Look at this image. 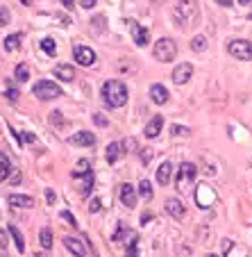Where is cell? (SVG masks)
Returning a JSON list of instances; mask_svg holds the SVG:
<instances>
[{
    "label": "cell",
    "instance_id": "30",
    "mask_svg": "<svg viewBox=\"0 0 252 257\" xmlns=\"http://www.w3.org/2000/svg\"><path fill=\"white\" fill-rule=\"evenodd\" d=\"M127 257H139V237L132 234L130 246H127Z\"/></svg>",
    "mask_w": 252,
    "mask_h": 257
},
{
    "label": "cell",
    "instance_id": "47",
    "mask_svg": "<svg viewBox=\"0 0 252 257\" xmlns=\"http://www.w3.org/2000/svg\"><path fill=\"white\" fill-rule=\"evenodd\" d=\"M21 3H23V5H32V0H21Z\"/></svg>",
    "mask_w": 252,
    "mask_h": 257
},
{
    "label": "cell",
    "instance_id": "34",
    "mask_svg": "<svg viewBox=\"0 0 252 257\" xmlns=\"http://www.w3.org/2000/svg\"><path fill=\"white\" fill-rule=\"evenodd\" d=\"M100 207H102V200H100V198H93L91 205H89V212L96 214V212H100Z\"/></svg>",
    "mask_w": 252,
    "mask_h": 257
},
{
    "label": "cell",
    "instance_id": "31",
    "mask_svg": "<svg viewBox=\"0 0 252 257\" xmlns=\"http://www.w3.org/2000/svg\"><path fill=\"white\" fill-rule=\"evenodd\" d=\"M87 171H91V162H89V160H80L78 164H75L73 175H78V173H87Z\"/></svg>",
    "mask_w": 252,
    "mask_h": 257
},
{
    "label": "cell",
    "instance_id": "45",
    "mask_svg": "<svg viewBox=\"0 0 252 257\" xmlns=\"http://www.w3.org/2000/svg\"><path fill=\"white\" fill-rule=\"evenodd\" d=\"M216 3H218L220 7H232V3H234V0H216Z\"/></svg>",
    "mask_w": 252,
    "mask_h": 257
},
{
    "label": "cell",
    "instance_id": "36",
    "mask_svg": "<svg viewBox=\"0 0 252 257\" xmlns=\"http://www.w3.org/2000/svg\"><path fill=\"white\" fill-rule=\"evenodd\" d=\"M5 96H7V98H10V100H19V91H16V89H14V87H7Z\"/></svg>",
    "mask_w": 252,
    "mask_h": 257
},
{
    "label": "cell",
    "instance_id": "3",
    "mask_svg": "<svg viewBox=\"0 0 252 257\" xmlns=\"http://www.w3.org/2000/svg\"><path fill=\"white\" fill-rule=\"evenodd\" d=\"M195 175H198V166L191 164V162H182V166L177 171V178H175V189L184 196L191 189V185H193Z\"/></svg>",
    "mask_w": 252,
    "mask_h": 257
},
{
    "label": "cell",
    "instance_id": "8",
    "mask_svg": "<svg viewBox=\"0 0 252 257\" xmlns=\"http://www.w3.org/2000/svg\"><path fill=\"white\" fill-rule=\"evenodd\" d=\"M73 57L80 66H93L96 64V50L89 48V46H75L73 48Z\"/></svg>",
    "mask_w": 252,
    "mask_h": 257
},
{
    "label": "cell",
    "instance_id": "44",
    "mask_svg": "<svg viewBox=\"0 0 252 257\" xmlns=\"http://www.w3.org/2000/svg\"><path fill=\"white\" fill-rule=\"evenodd\" d=\"M59 3H62V5L66 7V10H73V5H75L73 0H59Z\"/></svg>",
    "mask_w": 252,
    "mask_h": 257
},
{
    "label": "cell",
    "instance_id": "41",
    "mask_svg": "<svg viewBox=\"0 0 252 257\" xmlns=\"http://www.w3.org/2000/svg\"><path fill=\"white\" fill-rule=\"evenodd\" d=\"M5 246H7V232L0 228V248H5Z\"/></svg>",
    "mask_w": 252,
    "mask_h": 257
},
{
    "label": "cell",
    "instance_id": "50",
    "mask_svg": "<svg viewBox=\"0 0 252 257\" xmlns=\"http://www.w3.org/2000/svg\"><path fill=\"white\" fill-rule=\"evenodd\" d=\"M250 21H252V16H250Z\"/></svg>",
    "mask_w": 252,
    "mask_h": 257
},
{
    "label": "cell",
    "instance_id": "9",
    "mask_svg": "<svg viewBox=\"0 0 252 257\" xmlns=\"http://www.w3.org/2000/svg\"><path fill=\"white\" fill-rule=\"evenodd\" d=\"M127 25H130V30H132V39H134V44L139 46V48H146L148 41H150V32H148L146 28H141L134 19H127Z\"/></svg>",
    "mask_w": 252,
    "mask_h": 257
},
{
    "label": "cell",
    "instance_id": "33",
    "mask_svg": "<svg viewBox=\"0 0 252 257\" xmlns=\"http://www.w3.org/2000/svg\"><path fill=\"white\" fill-rule=\"evenodd\" d=\"M59 216H62L64 221H66V223H71V225H73V228H75V225H78V221H75V216H73V214H71V212H66V209H64V212L59 214Z\"/></svg>",
    "mask_w": 252,
    "mask_h": 257
},
{
    "label": "cell",
    "instance_id": "11",
    "mask_svg": "<svg viewBox=\"0 0 252 257\" xmlns=\"http://www.w3.org/2000/svg\"><path fill=\"white\" fill-rule=\"evenodd\" d=\"M191 75H193V66H191L189 62H182L177 68L173 71V75H170V80H173V84H177V87H182V84H186L191 80Z\"/></svg>",
    "mask_w": 252,
    "mask_h": 257
},
{
    "label": "cell",
    "instance_id": "20",
    "mask_svg": "<svg viewBox=\"0 0 252 257\" xmlns=\"http://www.w3.org/2000/svg\"><path fill=\"white\" fill-rule=\"evenodd\" d=\"M7 200H10L12 207H19V209H30L34 205V200L30 196H19V194H12Z\"/></svg>",
    "mask_w": 252,
    "mask_h": 257
},
{
    "label": "cell",
    "instance_id": "40",
    "mask_svg": "<svg viewBox=\"0 0 252 257\" xmlns=\"http://www.w3.org/2000/svg\"><path fill=\"white\" fill-rule=\"evenodd\" d=\"M80 5H82L84 10H91V7H96V0H80Z\"/></svg>",
    "mask_w": 252,
    "mask_h": 257
},
{
    "label": "cell",
    "instance_id": "17",
    "mask_svg": "<svg viewBox=\"0 0 252 257\" xmlns=\"http://www.w3.org/2000/svg\"><path fill=\"white\" fill-rule=\"evenodd\" d=\"M161 130H164V118H161L159 114H157L155 118H150V123L146 125V130H143V132H146L148 139H155V137H159V132H161Z\"/></svg>",
    "mask_w": 252,
    "mask_h": 257
},
{
    "label": "cell",
    "instance_id": "1",
    "mask_svg": "<svg viewBox=\"0 0 252 257\" xmlns=\"http://www.w3.org/2000/svg\"><path fill=\"white\" fill-rule=\"evenodd\" d=\"M102 102H105L109 109H118L127 102V87L121 80H107L102 84Z\"/></svg>",
    "mask_w": 252,
    "mask_h": 257
},
{
    "label": "cell",
    "instance_id": "6",
    "mask_svg": "<svg viewBox=\"0 0 252 257\" xmlns=\"http://www.w3.org/2000/svg\"><path fill=\"white\" fill-rule=\"evenodd\" d=\"M227 53L232 57L241 59V62H250L252 59V41L247 39H232L227 44Z\"/></svg>",
    "mask_w": 252,
    "mask_h": 257
},
{
    "label": "cell",
    "instance_id": "48",
    "mask_svg": "<svg viewBox=\"0 0 252 257\" xmlns=\"http://www.w3.org/2000/svg\"><path fill=\"white\" fill-rule=\"evenodd\" d=\"M207 257H218V255H213V252H209V255Z\"/></svg>",
    "mask_w": 252,
    "mask_h": 257
},
{
    "label": "cell",
    "instance_id": "2",
    "mask_svg": "<svg viewBox=\"0 0 252 257\" xmlns=\"http://www.w3.org/2000/svg\"><path fill=\"white\" fill-rule=\"evenodd\" d=\"M173 19L179 28H191L198 21V5H195V0H177L173 7Z\"/></svg>",
    "mask_w": 252,
    "mask_h": 257
},
{
    "label": "cell",
    "instance_id": "18",
    "mask_svg": "<svg viewBox=\"0 0 252 257\" xmlns=\"http://www.w3.org/2000/svg\"><path fill=\"white\" fill-rule=\"evenodd\" d=\"M55 78L62 80V82H73L75 80L73 66H68V64H59V66H55Z\"/></svg>",
    "mask_w": 252,
    "mask_h": 257
},
{
    "label": "cell",
    "instance_id": "24",
    "mask_svg": "<svg viewBox=\"0 0 252 257\" xmlns=\"http://www.w3.org/2000/svg\"><path fill=\"white\" fill-rule=\"evenodd\" d=\"M207 37H202V34H195L193 39H191V50L193 53H204L207 50Z\"/></svg>",
    "mask_w": 252,
    "mask_h": 257
},
{
    "label": "cell",
    "instance_id": "14",
    "mask_svg": "<svg viewBox=\"0 0 252 257\" xmlns=\"http://www.w3.org/2000/svg\"><path fill=\"white\" fill-rule=\"evenodd\" d=\"M150 100L155 102V105H166V102L170 100V93H168V89L164 87V84H159V82H155L150 87Z\"/></svg>",
    "mask_w": 252,
    "mask_h": 257
},
{
    "label": "cell",
    "instance_id": "10",
    "mask_svg": "<svg viewBox=\"0 0 252 257\" xmlns=\"http://www.w3.org/2000/svg\"><path fill=\"white\" fill-rule=\"evenodd\" d=\"M73 180H75V189H78L80 196H89V194H91V189H93V171L73 175Z\"/></svg>",
    "mask_w": 252,
    "mask_h": 257
},
{
    "label": "cell",
    "instance_id": "15",
    "mask_svg": "<svg viewBox=\"0 0 252 257\" xmlns=\"http://www.w3.org/2000/svg\"><path fill=\"white\" fill-rule=\"evenodd\" d=\"M166 212H168L173 218H177V221H182V218L186 216L184 203H182V200H177V198H168V200H166Z\"/></svg>",
    "mask_w": 252,
    "mask_h": 257
},
{
    "label": "cell",
    "instance_id": "5",
    "mask_svg": "<svg viewBox=\"0 0 252 257\" xmlns=\"http://www.w3.org/2000/svg\"><path fill=\"white\" fill-rule=\"evenodd\" d=\"M155 57L159 59V62H164V64L173 62V59L177 57V44H175L173 39H168V37L159 39L155 44Z\"/></svg>",
    "mask_w": 252,
    "mask_h": 257
},
{
    "label": "cell",
    "instance_id": "37",
    "mask_svg": "<svg viewBox=\"0 0 252 257\" xmlns=\"http://www.w3.org/2000/svg\"><path fill=\"white\" fill-rule=\"evenodd\" d=\"M170 132H173L175 137H177V135H189V127H179V125H173V127H170Z\"/></svg>",
    "mask_w": 252,
    "mask_h": 257
},
{
    "label": "cell",
    "instance_id": "21",
    "mask_svg": "<svg viewBox=\"0 0 252 257\" xmlns=\"http://www.w3.org/2000/svg\"><path fill=\"white\" fill-rule=\"evenodd\" d=\"M121 153H123V146L118 144V141L109 144L107 146V162H109V164H116L118 157H121Z\"/></svg>",
    "mask_w": 252,
    "mask_h": 257
},
{
    "label": "cell",
    "instance_id": "26",
    "mask_svg": "<svg viewBox=\"0 0 252 257\" xmlns=\"http://www.w3.org/2000/svg\"><path fill=\"white\" fill-rule=\"evenodd\" d=\"M10 173H12L10 160H7L5 153H0V180H7V178H10Z\"/></svg>",
    "mask_w": 252,
    "mask_h": 257
},
{
    "label": "cell",
    "instance_id": "4",
    "mask_svg": "<svg viewBox=\"0 0 252 257\" xmlns=\"http://www.w3.org/2000/svg\"><path fill=\"white\" fill-rule=\"evenodd\" d=\"M32 93L39 100H55V98L62 96V89L57 82H50V80H39V82L32 87Z\"/></svg>",
    "mask_w": 252,
    "mask_h": 257
},
{
    "label": "cell",
    "instance_id": "32",
    "mask_svg": "<svg viewBox=\"0 0 252 257\" xmlns=\"http://www.w3.org/2000/svg\"><path fill=\"white\" fill-rule=\"evenodd\" d=\"M10 21H12L10 10H7V7H0V28H3V25H7Z\"/></svg>",
    "mask_w": 252,
    "mask_h": 257
},
{
    "label": "cell",
    "instance_id": "22",
    "mask_svg": "<svg viewBox=\"0 0 252 257\" xmlns=\"http://www.w3.org/2000/svg\"><path fill=\"white\" fill-rule=\"evenodd\" d=\"M136 194L141 196V198H146V203L148 200H152V196H155V191H152V185L148 182V180H141L139 182V187H136Z\"/></svg>",
    "mask_w": 252,
    "mask_h": 257
},
{
    "label": "cell",
    "instance_id": "39",
    "mask_svg": "<svg viewBox=\"0 0 252 257\" xmlns=\"http://www.w3.org/2000/svg\"><path fill=\"white\" fill-rule=\"evenodd\" d=\"M21 180H23V175H21V171H19V173H14V175L10 173V182H12V185H19Z\"/></svg>",
    "mask_w": 252,
    "mask_h": 257
},
{
    "label": "cell",
    "instance_id": "38",
    "mask_svg": "<svg viewBox=\"0 0 252 257\" xmlns=\"http://www.w3.org/2000/svg\"><path fill=\"white\" fill-rule=\"evenodd\" d=\"M46 200H48L50 205H55V200H57V196H55L53 189H46Z\"/></svg>",
    "mask_w": 252,
    "mask_h": 257
},
{
    "label": "cell",
    "instance_id": "12",
    "mask_svg": "<svg viewBox=\"0 0 252 257\" xmlns=\"http://www.w3.org/2000/svg\"><path fill=\"white\" fill-rule=\"evenodd\" d=\"M71 144L73 146H80V148H91V146H96V135L93 132H89V130H80V132H75L73 137H71Z\"/></svg>",
    "mask_w": 252,
    "mask_h": 257
},
{
    "label": "cell",
    "instance_id": "42",
    "mask_svg": "<svg viewBox=\"0 0 252 257\" xmlns=\"http://www.w3.org/2000/svg\"><path fill=\"white\" fill-rule=\"evenodd\" d=\"M50 123H57V125H59V123H62V114L53 112V114H50Z\"/></svg>",
    "mask_w": 252,
    "mask_h": 257
},
{
    "label": "cell",
    "instance_id": "49",
    "mask_svg": "<svg viewBox=\"0 0 252 257\" xmlns=\"http://www.w3.org/2000/svg\"><path fill=\"white\" fill-rule=\"evenodd\" d=\"M73 257H80V255H73Z\"/></svg>",
    "mask_w": 252,
    "mask_h": 257
},
{
    "label": "cell",
    "instance_id": "7",
    "mask_svg": "<svg viewBox=\"0 0 252 257\" xmlns=\"http://www.w3.org/2000/svg\"><path fill=\"white\" fill-rule=\"evenodd\" d=\"M213 203H216V191L209 185H198V189H195V205L207 209V207H211Z\"/></svg>",
    "mask_w": 252,
    "mask_h": 257
},
{
    "label": "cell",
    "instance_id": "35",
    "mask_svg": "<svg viewBox=\"0 0 252 257\" xmlns=\"http://www.w3.org/2000/svg\"><path fill=\"white\" fill-rule=\"evenodd\" d=\"M93 121H96V125H100V127H105V125H109V121H107L102 114H93Z\"/></svg>",
    "mask_w": 252,
    "mask_h": 257
},
{
    "label": "cell",
    "instance_id": "13",
    "mask_svg": "<svg viewBox=\"0 0 252 257\" xmlns=\"http://www.w3.org/2000/svg\"><path fill=\"white\" fill-rule=\"evenodd\" d=\"M118 196H121V203L125 205L127 209H134L136 207V189L130 185V182H125V185H121V191H118Z\"/></svg>",
    "mask_w": 252,
    "mask_h": 257
},
{
    "label": "cell",
    "instance_id": "46",
    "mask_svg": "<svg viewBox=\"0 0 252 257\" xmlns=\"http://www.w3.org/2000/svg\"><path fill=\"white\" fill-rule=\"evenodd\" d=\"M238 3H241V5H250V0H238Z\"/></svg>",
    "mask_w": 252,
    "mask_h": 257
},
{
    "label": "cell",
    "instance_id": "43",
    "mask_svg": "<svg viewBox=\"0 0 252 257\" xmlns=\"http://www.w3.org/2000/svg\"><path fill=\"white\" fill-rule=\"evenodd\" d=\"M150 218H152V214H141V225H146V223H150Z\"/></svg>",
    "mask_w": 252,
    "mask_h": 257
},
{
    "label": "cell",
    "instance_id": "16",
    "mask_svg": "<svg viewBox=\"0 0 252 257\" xmlns=\"http://www.w3.org/2000/svg\"><path fill=\"white\" fill-rule=\"evenodd\" d=\"M170 178H173V164L170 162H161L159 169H157V185L166 187L170 182Z\"/></svg>",
    "mask_w": 252,
    "mask_h": 257
},
{
    "label": "cell",
    "instance_id": "29",
    "mask_svg": "<svg viewBox=\"0 0 252 257\" xmlns=\"http://www.w3.org/2000/svg\"><path fill=\"white\" fill-rule=\"evenodd\" d=\"M41 50H44L46 55H50V57H55V53H57V46H55L53 39H41Z\"/></svg>",
    "mask_w": 252,
    "mask_h": 257
},
{
    "label": "cell",
    "instance_id": "27",
    "mask_svg": "<svg viewBox=\"0 0 252 257\" xmlns=\"http://www.w3.org/2000/svg\"><path fill=\"white\" fill-rule=\"evenodd\" d=\"M39 241H41V248H44V250H50V248H53V232H50V228L41 230Z\"/></svg>",
    "mask_w": 252,
    "mask_h": 257
},
{
    "label": "cell",
    "instance_id": "23",
    "mask_svg": "<svg viewBox=\"0 0 252 257\" xmlns=\"http://www.w3.org/2000/svg\"><path fill=\"white\" fill-rule=\"evenodd\" d=\"M10 234H12V239H14L16 248H19V252H25V239H23V234H21V230L16 228L14 223L10 225Z\"/></svg>",
    "mask_w": 252,
    "mask_h": 257
},
{
    "label": "cell",
    "instance_id": "25",
    "mask_svg": "<svg viewBox=\"0 0 252 257\" xmlns=\"http://www.w3.org/2000/svg\"><path fill=\"white\" fill-rule=\"evenodd\" d=\"M19 48H21V37L19 34H10V37H5V50L7 53H16Z\"/></svg>",
    "mask_w": 252,
    "mask_h": 257
},
{
    "label": "cell",
    "instance_id": "28",
    "mask_svg": "<svg viewBox=\"0 0 252 257\" xmlns=\"http://www.w3.org/2000/svg\"><path fill=\"white\" fill-rule=\"evenodd\" d=\"M16 80H19V82H28L30 80V66L28 64H19V66H16Z\"/></svg>",
    "mask_w": 252,
    "mask_h": 257
},
{
    "label": "cell",
    "instance_id": "19",
    "mask_svg": "<svg viewBox=\"0 0 252 257\" xmlns=\"http://www.w3.org/2000/svg\"><path fill=\"white\" fill-rule=\"evenodd\" d=\"M62 241H64V246H66L71 252H75V255L84 257V252H87V248H84V243L80 241V239H75V237H68V234H66V237H64Z\"/></svg>",
    "mask_w": 252,
    "mask_h": 257
}]
</instances>
